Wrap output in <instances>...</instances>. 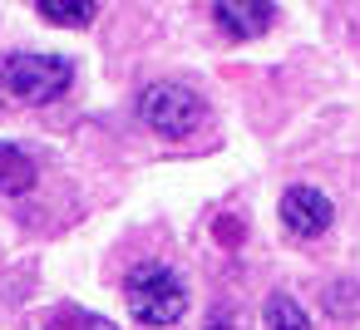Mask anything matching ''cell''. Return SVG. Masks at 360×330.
Listing matches in <instances>:
<instances>
[{"instance_id": "obj_1", "label": "cell", "mask_w": 360, "mask_h": 330, "mask_svg": "<svg viewBox=\"0 0 360 330\" xmlns=\"http://www.w3.org/2000/svg\"><path fill=\"white\" fill-rule=\"evenodd\" d=\"M124 301H129V310H134L139 325L163 330V325L183 320V310H188V286L178 281L173 266H163V261H139V266L129 271V281H124Z\"/></svg>"}, {"instance_id": "obj_2", "label": "cell", "mask_w": 360, "mask_h": 330, "mask_svg": "<svg viewBox=\"0 0 360 330\" xmlns=\"http://www.w3.org/2000/svg\"><path fill=\"white\" fill-rule=\"evenodd\" d=\"M75 84V65L60 55H11L0 60V89L20 104H50Z\"/></svg>"}, {"instance_id": "obj_9", "label": "cell", "mask_w": 360, "mask_h": 330, "mask_svg": "<svg viewBox=\"0 0 360 330\" xmlns=\"http://www.w3.org/2000/svg\"><path fill=\"white\" fill-rule=\"evenodd\" d=\"M326 310H330V315H355V310H360V286L335 281V286L326 291Z\"/></svg>"}, {"instance_id": "obj_8", "label": "cell", "mask_w": 360, "mask_h": 330, "mask_svg": "<svg viewBox=\"0 0 360 330\" xmlns=\"http://www.w3.org/2000/svg\"><path fill=\"white\" fill-rule=\"evenodd\" d=\"M94 0H40L35 15L40 20H55V25H89L94 20Z\"/></svg>"}, {"instance_id": "obj_3", "label": "cell", "mask_w": 360, "mask_h": 330, "mask_svg": "<svg viewBox=\"0 0 360 330\" xmlns=\"http://www.w3.org/2000/svg\"><path fill=\"white\" fill-rule=\"evenodd\" d=\"M139 119H143L153 133H163V138H188V133L198 128L202 109H198V99H193L183 84H148V89L139 94Z\"/></svg>"}, {"instance_id": "obj_10", "label": "cell", "mask_w": 360, "mask_h": 330, "mask_svg": "<svg viewBox=\"0 0 360 330\" xmlns=\"http://www.w3.org/2000/svg\"><path fill=\"white\" fill-rule=\"evenodd\" d=\"M207 330H237V325H232V320H227V315H222V310H217V315H212V320H207Z\"/></svg>"}, {"instance_id": "obj_5", "label": "cell", "mask_w": 360, "mask_h": 330, "mask_svg": "<svg viewBox=\"0 0 360 330\" xmlns=\"http://www.w3.org/2000/svg\"><path fill=\"white\" fill-rule=\"evenodd\" d=\"M212 20H217L227 35H262V30L276 20V11L262 6V0H217V6H212Z\"/></svg>"}, {"instance_id": "obj_7", "label": "cell", "mask_w": 360, "mask_h": 330, "mask_svg": "<svg viewBox=\"0 0 360 330\" xmlns=\"http://www.w3.org/2000/svg\"><path fill=\"white\" fill-rule=\"evenodd\" d=\"M262 315H266V330H311V315H306L301 301H291L286 291H276Z\"/></svg>"}, {"instance_id": "obj_6", "label": "cell", "mask_w": 360, "mask_h": 330, "mask_svg": "<svg viewBox=\"0 0 360 330\" xmlns=\"http://www.w3.org/2000/svg\"><path fill=\"white\" fill-rule=\"evenodd\" d=\"M35 187V158L15 143H0V197H20Z\"/></svg>"}, {"instance_id": "obj_4", "label": "cell", "mask_w": 360, "mask_h": 330, "mask_svg": "<svg viewBox=\"0 0 360 330\" xmlns=\"http://www.w3.org/2000/svg\"><path fill=\"white\" fill-rule=\"evenodd\" d=\"M330 222H335V207H330V197H326L321 187L296 183V187L281 192V227H286L296 242H316Z\"/></svg>"}]
</instances>
